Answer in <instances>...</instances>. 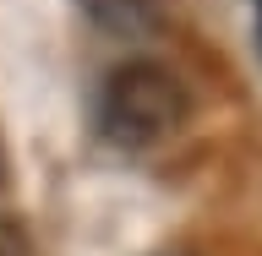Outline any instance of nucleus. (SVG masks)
Here are the masks:
<instances>
[{"label":"nucleus","instance_id":"obj_4","mask_svg":"<svg viewBox=\"0 0 262 256\" xmlns=\"http://www.w3.org/2000/svg\"><path fill=\"white\" fill-rule=\"evenodd\" d=\"M251 6H257V33H262V0H251Z\"/></svg>","mask_w":262,"mask_h":256},{"label":"nucleus","instance_id":"obj_3","mask_svg":"<svg viewBox=\"0 0 262 256\" xmlns=\"http://www.w3.org/2000/svg\"><path fill=\"white\" fill-rule=\"evenodd\" d=\"M0 256H28V229L0 213Z\"/></svg>","mask_w":262,"mask_h":256},{"label":"nucleus","instance_id":"obj_1","mask_svg":"<svg viewBox=\"0 0 262 256\" xmlns=\"http://www.w3.org/2000/svg\"><path fill=\"white\" fill-rule=\"evenodd\" d=\"M191 114V98H186V82L159 60H126L115 65L104 93H98V126L104 136L120 147H147L164 142L169 131L186 126Z\"/></svg>","mask_w":262,"mask_h":256},{"label":"nucleus","instance_id":"obj_2","mask_svg":"<svg viewBox=\"0 0 262 256\" xmlns=\"http://www.w3.org/2000/svg\"><path fill=\"white\" fill-rule=\"evenodd\" d=\"M88 11L104 33L115 38H142V33L159 28V11H153V0H88Z\"/></svg>","mask_w":262,"mask_h":256}]
</instances>
